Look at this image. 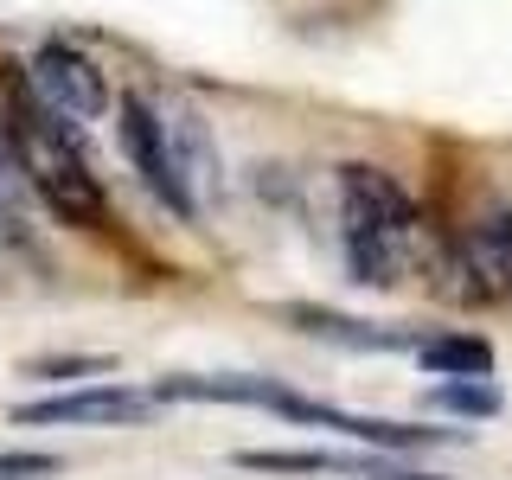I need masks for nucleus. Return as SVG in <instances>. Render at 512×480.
Segmentation results:
<instances>
[{
	"mask_svg": "<svg viewBox=\"0 0 512 480\" xmlns=\"http://www.w3.org/2000/svg\"><path fill=\"white\" fill-rule=\"evenodd\" d=\"M416 359L436 378H493V346L480 333H436V340H416Z\"/></svg>",
	"mask_w": 512,
	"mask_h": 480,
	"instance_id": "9d476101",
	"label": "nucleus"
},
{
	"mask_svg": "<svg viewBox=\"0 0 512 480\" xmlns=\"http://www.w3.org/2000/svg\"><path fill=\"white\" fill-rule=\"evenodd\" d=\"M26 84L64 122H103L109 103H116V96H109V77L96 71L77 45H39L32 64H26Z\"/></svg>",
	"mask_w": 512,
	"mask_h": 480,
	"instance_id": "7ed1b4c3",
	"label": "nucleus"
},
{
	"mask_svg": "<svg viewBox=\"0 0 512 480\" xmlns=\"http://www.w3.org/2000/svg\"><path fill=\"white\" fill-rule=\"evenodd\" d=\"M429 410H448L461 423H487V416L506 410V391L493 378H442V384H429Z\"/></svg>",
	"mask_w": 512,
	"mask_h": 480,
	"instance_id": "9b49d317",
	"label": "nucleus"
},
{
	"mask_svg": "<svg viewBox=\"0 0 512 480\" xmlns=\"http://www.w3.org/2000/svg\"><path fill=\"white\" fill-rule=\"evenodd\" d=\"M448 244H455V256L468 263L480 301H506L512 295V205L500 192H487V199L461 218V231L448 237Z\"/></svg>",
	"mask_w": 512,
	"mask_h": 480,
	"instance_id": "423d86ee",
	"label": "nucleus"
},
{
	"mask_svg": "<svg viewBox=\"0 0 512 480\" xmlns=\"http://www.w3.org/2000/svg\"><path fill=\"white\" fill-rule=\"evenodd\" d=\"M20 192V167H13V148H7V128H0V199Z\"/></svg>",
	"mask_w": 512,
	"mask_h": 480,
	"instance_id": "2eb2a0df",
	"label": "nucleus"
},
{
	"mask_svg": "<svg viewBox=\"0 0 512 480\" xmlns=\"http://www.w3.org/2000/svg\"><path fill=\"white\" fill-rule=\"evenodd\" d=\"M0 128H7V148H13V167H20V180L39 192L45 205H52V218L71 224V231H103V224H109L103 186H96L90 160L77 154L71 128L52 122V109L32 96L26 77H13V84H7Z\"/></svg>",
	"mask_w": 512,
	"mask_h": 480,
	"instance_id": "f257e3e1",
	"label": "nucleus"
},
{
	"mask_svg": "<svg viewBox=\"0 0 512 480\" xmlns=\"http://www.w3.org/2000/svg\"><path fill=\"white\" fill-rule=\"evenodd\" d=\"M288 327H301L308 340L320 346H346V352H416V333L410 327H384V320H359V314H340V308H320V301H288L282 308Z\"/></svg>",
	"mask_w": 512,
	"mask_h": 480,
	"instance_id": "6e6552de",
	"label": "nucleus"
},
{
	"mask_svg": "<svg viewBox=\"0 0 512 480\" xmlns=\"http://www.w3.org/2000/svg\"><path fill=\"white\" fill-rule=\"evenodd\" d=\"M378 480H442V474H378Z\"/></svg>",
	"mask_w": 512,
	"mask_h": 480,
	"instance_id": "dca6fc26",
	"label": "nucleus"
},
{
	"mask_svg": "<svg viewBox=\"0 0 512 480\" xmlns=\"http://www.w3.org/2000/svg\"><path fill=\"white\" fill-rule=\"evenodd\" d=\"M160 404L148 391H128V384H90V391H64V397H39V404H20L13 423H84V429H128L148 423Z\"/></svg>",
	"mask_w": 512,
	"mask_h": 480,
	"instance_id": "0eeeda50",
	"label": "nucleus"
},
{
	"mask_svg": "<svg viewBox=\"0 0 512 480\" xmlns=\"http://www.w3.org/2000/svg\"><path fill=\"white\" fill-rule=\"evenodd\" d=\"M64 468L58 455H39V448H0V480H52Z\"/></svg>",
	"mask_w": 512,
	"mask_h": 480,
	"instance_id": "4468645a",
	"label": "nucleus"
},
{
	"mask_svg": "<svg viewBox=\"0 0 512 480\" xmlns=\"http://www.w3.org/2000/svg\"><path fill=\"white\" fill-rule=\"evenodd\" d=\"M237 468L244 474H340L346 461L327 448H237Z\"/></svg>",
	"mask_w": 512,
	"mask_h": 480,
	"instance_id": "f8f14e48",
	"label": "nucleus"
},
{
	"mask_svg": "<svg viewBox=\"0 0 512 480\" xmlns=\"http://www.w3.org/2000/svg\"><path fill=\"white\" fill-rule=\"evenodd\" d=\"M276 416H288V423H314V429H333V436L359 442V448H436V442H455V429H423V423H391V416H359V410H333V404H314V397L301 391H276V404H269Z\"/></svg>",
	"mask_w": 512,
	"mask_h": 480,
	"instance_id": "20e7f679",
	"label": "nucleus"
},
{
	"mask_svg": "<svg viewBox=\"0 0 512 480\" xmlns=\"http://www.w3.org/2000/svg\"><path fill=\"white\" fill-rule=\"evenodd\" d=\"M116 141H122L128 167H135V180L148 186L167 212L192 218V199L180 192V173H173V154H167V128H160V109L148 96H122L116 103Z\"/></svg>",
	"mask_w": 512,
	"mask_h": 480,
	"instance_id": "39448f33",
	"label": "nucleus"
},
{
	"mask_svg": "<svg viewBox=\"0 0 512 480\" xmlns=\"http://www.w3.org/2000/svg\"><path fill=\"white\" fill-rule=\"evenodd\" d=\"M340 224L346 244H384V237H410L416 224V199L372 160H346L340 167Z\"/></svg>",
	"mask_w": 512,
	"mask_h": 480,
	"instance_id": "f03ea898",
	"label": "nucleus"
},
{
	"mask_svg": "<svg viewBox=\"0 0 512 480\" xmlns=\"http://www.w3.org/2000/svg\"><path fill=\"white\" fill-rule=\"evenodd\" d=\"M160 128H167V154H173V173H180V192L192 199V212H199V199H218V192H224L212 128H205L199 116H173Z\"/></svg>",
	"mask_w": 512,
	"mask_h": 480,
	"instance_id": "1a4fd4ad",
	"label": "nucleus"
},
{
	"mask_svg": "<svg viewBox=\"0 0 512 480\" xmlns=\"http://www.w3.org/2000/svg\"><path fill=\"white\" fill-rule=\"evenodd\" d=\"M116 372V359L109 352H58V359H26V378H103Z\"/></svg>",
	"mask_w": 512,
	"mask_h": 480,
	"instance_id": "ddd939ff",
	"label": "nucleus"
}]
</instances>
